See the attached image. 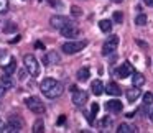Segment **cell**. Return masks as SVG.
<instances>
[{"mask_svg":"<svg viewBox=\"0 0 153 133\" xmlns=\"http://www.w3.org/2000/svg\"><path fill=\"white\" fill-rule=\"evenodd\" d=\"M105 109L109 110V112L119 113V112H122V102H120V100H109V102L105 103Z\"/></svg>","mask_w":153,"mask_h":133,"instance_id":"7c38bea8","label":"cell"},{"mask_svg":"<svg viewBox=\"0 0 153 133\" xmlns=\"http://www.w3.org/2000/svg\"><path fill=\"white\" fill-rule=\"evenodd\" d=\"M132 84H133V87H142L145 84V76L142 72H133L132 74Z\"/></svg>","mask_w":153,"mask_h":133,"instance_id":"9a60e30c","label":"cell"},{"mask_svg":"<svg viewBox=\"0 0 153 133\" xmlns=\"http://www.w3.org/2000/svg\"><path fill=\"white\" fill-rule=\"evenodd\" d=\"M91 90H92V94H94V95H100V94L104 92V84L100 82L99 79H97V81H94V82L91 84Z\"/></svg>","mask_w":153,"mask_h":133,"instance_id":"d6986e66","label":"cell"},{"mask_svg":"<svg viewBox=\"0 0 153 133\" xmlns=\"http://www.w3.org/2000/svg\"><path fill=\"white\" fill-rule=\"evenodd\" d=\"M64 122H66V118H64V115H61V117H59V120H58V123H59V125H63Z\"/></svg>","mask_w":153,"mask_h":133,"instance_id":"d6a6232c","label":"cell"},{"mask_svg":"<svg viewBox=\"0 0 153 133\" xmlns=\"http://www.w3.org/2000/svg\"><path fill=\"white\" fill-rule=\"evenodd\" d=\"M23 64H25V69L28 71L31 77H38L40 76V63L38 59L33 56V54H25L23 56Z\"/></svg>","mask_w":153,"mask_h":133,"instance_id":"7a4b0ae2","label":"cell"},{"mask_svg":"<svg viewBox=\"0 0 153 133\" xmlns=\"http://www.w3.org/2000/svg\"><path fill=\"white\" fill-rule=\"evenodd\" d=\"M8 10V0H0V13H5Z\"/></svg>","mask_w":153,"mask_h":133,"instance_id":"484cf974","label":"cell"},{"mask_svg":"<svg viewBox=\"0 0 153 133\" xmlns=\"http://www.w3.org/2000/svg\"><path fill=\"white\" fill-rule=\"evenodd\" d=\"M117 46H119V36L117 35H110L109 40L104 43L102 46V54L104 56H109V54H112L114 51L117 50Z\"/></svg>","mask_w":153,"mask_h":133,"instance_id":"5b68a950","label":"cell"},{"mask_svg":"<svg viewBox=\"0 0 153 133\" xmlns=\"http://www.w3.org/2000/svg\"><path fill=\"white\" fill-rule=\"evenodd\" d=\"M13 31H17L15 23H7V27H4V33H13Z\"/></svg>","mask_w":153,"mask_h":133,"instance_id":"d4e9b609","label":"cell"},{"mask_svg":"<svg viewBox=\"0 0 153 133\" xmlns=\"http://www.w3.org/2000/svg\"><path fill=\"white\" fill-rule=\"evenodd\" d=\"M104 92H107L109 95H120V94H122V89H120L115 82H109L104 87Z\"/></svg>","mask_w":153,"mask_h":133,"instance_id":"4fadbf2b","label":"cell"},{"mask_svg":"<svg viewBox=\"0 0 153 133\" xmlns=\"http://www.w3.org/2000/svg\"><path fill=\"white\" fill-rule=\"evenodd\" d=\"M117 132L119 133H137V126L130 125V123H120Z\"/></svg>","mask_w":153,"mask_h":133,"instance_id":"2e32d148","label":"cell"},{"mask_svg":"<svg viewBox=\"0 0 153 133\" xmlns=\"http://www.w3.org/2000/svg\"><path fill=\"white\" fill-rule=\"evenodd\" d=\"M15 71H17V61H15V58H10V61H8V64H5L4 66V72L5 74H13Z\"/></svg>","mask_w":153,"mask_h":133,"instance_id":"ac0fdd59","label":"cell"},{"mask_svg":"<svg viewBox=\"0 0 153 133\" xmlns=\"http://www.w3.org/2000/svg\"><path fill=\"white\" fill-rule=\"evenodd\" d=\"M4 132H7V123H4L0 120V133H4Z\"/></svg>","mask_w":153,"mask_h":133,"instance_id":"f1b7e54d","label":"cell"},{"mask_svg":"<svg viewBox=\"0 0 153 133\" xmlns=\"http://www.w3.org/2000/svg\"><path fill=\"white\" fill-rule=\"evenodd\" d=\"M33 132H35V133H41V132H45V122H43V118H38L36 122H35V125H33Z\"/></svg>","mask_w":153,"mask_h":133,"instance_id":"7402d4cb","label":"cell"},{"mask_svg":"<svg viewBox=\"0 0 153 133\" xmlns=\"http://www.w3.org/2000/svg\"><path fill=\"white\" fill-rule=\"evenodd\" d=\"M68 23H71V20L68 17H63V15H54V17L50 18V25L56 30H61L63 27H66Z\"/></svg>","mask_w":153,"mask_h":133,"instance_id":"ba28073f","label":"cell"},{"mask_svg":"<svg viewBox=\"0 0 153 133\" xmlns=\"http://www.w3.org/2000/svg\"><path fill=\"white\" fill-rule=\"evenodd\" d=\"M143 2H145L148 7H153V0H143Z\"/></svg>","mask_w":153,"mask_h":133,"instance_id":"836d02e7","label":"cell"},{"mask_svg":"<svg viewBox=\"0 0 153 133\" xmlns=\"http://www.w3.org/2000/svg\"><path fill=\"white\" fill-rule=\"evenodd\" d=\"M135 25H138V27H143V25H146V15H145V13L137 15V18H135Z\"/></svg>","mask_w":153,"mask_h":133,"instance_id":"cb8c5ba5","label":"cell"},{"mask_svg":"<svg viewBox=\"0 0 153 133\" xmlns=\"http://www.w3.org/2000/svg\"><path fill=\"white\" fill-rule=\"evenodd\" d=\"M23 128V120L17 115H12L7 122V132H20Z\"/></svg>","mask_w":153,"mask_h":133,"instance_id":"52a82bcc","label":"cell"},{"mask_svg":"<svg viewBox=\"0 0 153 133\" xmlns=\"http://www.w3.org/2000/svg\"><path fill=\"white\" fill-rule=\"evenodd\" d=\"M150 120L153 122V107H152V110H150Z\"/></svg>","mask_w":153,"mask_h":133,"instance_id":"e575fe53","label":"cell"},{"mask_svg":"<svg viewBox=\"0 0 153 133\" xmlns=\"http://www.w3.org/2000/svg\"><path fill=\"white\" fill-rule=\"evenodd\" d=\"M87 102V94L84 90H74L73 92V103L76 107H84V103Z\"/></svg>","mask_w":153,"mask_h":133,"instance_id":"30bf717a","label":"cell"},{"mask_svg":"<svg viewBox=\"0 0 153 133\" xmlns=\"http://www.w3.org/2000/svg\"><path fill=\"white\" fill-rule=\"evenodd\" d=\"M59 31H61V35H63L64 38H77V36H79V33H81V30L77 28V25L74 23V21L68 23L66 27H63Z\"/></svg>","mask_w":153,"mask_h":133,"instance_id":"8992f818","label":"cell"},{"mask_svg":"<svg viewBox=\"0 0 153 133\" xmlns=\"http://www.w3.org/2000/svg\"><path fill=\"white\" fill-rule=\"evenodd\" d=\"M25 103H27V107L30 109V112L36 113V115H43V113H45V110H46L45 103L41 102V99H40V97H36V95L28 97V99L25 100Z\"/></svg>","mask_w":153,"mask_h":133,"instance_id":"3957f363","label":"cell"},{"mask_svg":"<svg viewBox=\"0 0 153 133\" xmlns=\"http://www.w3.org/2000/svg\"><path fill=\"white\" fill-rule=\"evenodd\" d=\"M71 15L77 18V17H81V15H82V12H81L79 7H76V5H74V7H71Z\"/></svg>","mask_w":153,"mask_h":133,"instance_id":"83f0119b","label":"cell"},{"mask_svg":"<svg viewBox=\"0 0 153 133\" xmlns=\"http://www.w3.org/2000/svg\"><path fill=\"white\" fill-rule=\"evenodd\" d=\"M125 95H127V100L128 102H135L137 99H138L140 95H142V92H140V87H133V89H128L125 92Z\"/></svg>","mask_w":153,"mask_h":133,"instance_id":"5bb4252c","label":"cell"},{"mask_svg":"<svg viewBox=\"0 0 153 133\" xmlns=\"http://www.w3.org/2000/svg\"><path fill=\"white\" fill-rule=\"evenodd\" d=\"M87 46V41H68V43H64L63 46H61V50L64 51L66 54H76V53H79L82 48H86Z\"/></svg>","mask_w":153,"mask_h":133,"instance_id":"277c9868","label":"cell"},{"mask_svg":"<svg viewBox=\"0 0 153 133\" xmlns=\"http://www.w3.org/2000/svg\"><path fill=\"white\" fill-rule=\"evenodd\" d=\"M135 72L133 71V67H132V64L128 63V61H125V63L122 64V66L119 67V69L115 71V74H117V77H120V79H125V77H128V76H132V74Z\"/></svg>","mask_w":153,"mask_h":133,"instance_id":"9c48e42d","label":"cell"},{"mask_svg":"<svg viewBox=\"0 0 153 133\" xmlns=\"http://www.w3.org/2000/svg\"><path fill=\"white\" fill-rule=\"evenodd\" d=\"M35 46H36L38 50H45V44H43V43H40V41H38V43L35 44Z\"/></svg>","mask_w":153,"mask_h":133,"instance_id":"1f68e13d","label":"cell"},{"mask_svg":"<svg viewBox=\"0 0 153 133\" xmlns=\"http://www.w3.org/2000/svg\"><path fill=\"white\" fill-rule=\"evenodd\" d=\"M76 77H77V81H79V82H86V81L91 77V72H89V69H87V67H81V69L77 71Z\"/></svg>","mask_w":153,"mask_h":133,"instance_id":"e0dca14e","label":"cell"},{"mask_svg":"<svg viewBox=\"0 0 153 133\" xmlns=\"http://www.w3.org/2000/svg\"><path fill=\"white\" fill-rule=\"evenodd\" d=\"M143 105H145V107L153 105V94L152 92H146L145 95H143Z\"/></svg>","mask_w":153,"mask_h":133,"instance_id":"603a6c76","label":"cell"},{"mask_svg":"<svg viewBox=\"0 0 153 133\" xmlns=\"http://www.w3.org/2000/svg\"><path fill=\"white\" fill-rule=\"evenodd\" d=\"M5 92H7V89H5V87L2 86V84H0V97H4V95H5Z\"/></svg>","mask_w":153,"mask_h":133,"instance_id":"4dcf8cb0","label":"cell"},{"mask_svg":"<svg viewBox=\"0 0 153 133\" xmlns=\"http://www.w3.org/2000/svg\"><path fill=\"white\" fill-rule=\"evenodd\" d=\"M59 61H61V56L56 51H48L43 56V63L46 64V66H54V64H58Z\"/></svg>","mask_w":153,"mask_h":133,"instance_id":"8fae6325","label":"cell"},{"mask_svg":"<svg viewBox=\"0 0 153 133\" xmlns=\"http://www.w3.org/2000/svg\"><path fill=\"white\" fill-rule=\"evenodd\" d=\"M107 125H110V118H104L100 122V126H107Z\"/></svg>","mask_w":153,"mask_h":133,"instance_id":"f546056e","label":"cell"},{"mask_svg":"<svg viewBox=\"0 0 153 133\" xmlns=\"http://www.w3.org/2000/svg\"><path fill=\"white\" fill-rule=\"evenodd\" d=\"M114 21H115V23H122V21H123L122 12H114Z\"/></svg>","mask_w":153,"mask_h":133,"instance_id":"4316f807","label":"cell"},{"mask_svg":"<svg viewBox=\"0 0 153 133\" xmlns=\"http://www.w3.org/2000/svg\"><path fill=\"white\" fill-rule=\"evenodd\" d=\"M99 28H100V31H104V33H110V30H112V21L110 20H100L99 21Z\"/></svg>","mask_w":153,"mask_h":133,"instance_id":"44dd1931","label":"cell"},{"mask_svg":"<svg viewBox=\"0 0 153 133\" xmlns=\"http://www.w3.org/2000/svg\"><path fill=\"white\" fill-rule=\"evenodd\" d=\"M2 86L5 87V89H12V87H15V82L10 79V74H5L2 76Z\"/></svg>","mask_w":153,"mask_h":133,"instance_id":"ffe728a7","label":"cell"},{"mask_svg":"<svg viewBox=\"0 0 153 133\" xmlns=\"http://www.w3.org/2000/svg\"><path fill=\"white\" fill-rule=\"evenodd\" d=\"M40 89H41V92H43V95L48 97V99H58V97H61L64 92V86L59 81L53 79V77H46V79L41 81Z\"/></svg>","mask_w":153,"mask_h":133,"instance_id":"6da1fadb","label":"cell"},{"mask_svg":"<svg viewBox=\"0 0 153 133\" xmlns=\"http://www.w3.org/2000/svg\"><path fill=\"white\" fill-rule=\"evenodd\" d=\"M114 2H122V0H114Z\"/></svg>","mask_w":153,"mask_h":133,"instance_id":"d590c367","label":"cell"}]
</instances>
